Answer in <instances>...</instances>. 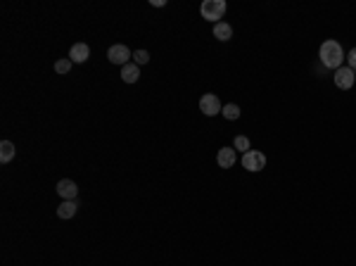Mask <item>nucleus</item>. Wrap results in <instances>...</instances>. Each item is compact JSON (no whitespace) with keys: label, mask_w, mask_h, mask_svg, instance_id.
<instances>
[{"label":"nucleus","mask_w":356,"mask_h":266,"mask_svg":"<svg viewBox=\"0 0 356 266\" xmlns=\"http://www.w3.org/2000/svg\"><path fill=\"white\" fill-rule=\"evenodd\" d=\"M342 59H345V52H342V45L337 43V40H326L323 45H321V62L326 64L328 69H340V64H342Z\"/></svg>","instance_id":"f257e3e1"},{"label":"nucleus","mask_w":356,"mask_h":266,"mask_svg":"<svg viewBox=\"0 0 356 266\" xmlns=\"http://www.w3.org/2000/svg\"><path fill=\"white\" fill-rule=\"evenodd\" d=\"M226 2L223 0H204L202 2V7H199V14L204 17V19H209V21H216L218 24V19L226 14Z\"/></svg>","instance_id":"f03ea898"},{"label":"nucleus","mask_w":356,"mask_h":266,"mask_svg":"<svg viewBox=\"0 0 356 266\" xmlns=\"http://www.w3.org/2000/svg\"><path fill=\"white\" fill-rule=\"evenodd\" d=\"M242 167L247 169V171H261V169L266 167V157H264V152H259V150H249L242 155Z\"/></svg>","instance_id":"7ed1b4c3"},{"label":"nucleus","mask_w":356,"mask_h":266,"mask_svg":"<svg viewBox=\"0 0 356 266\" xmlns=\"http://www.w3.org/2000/svg\"><path fill=\"white\" fill-rule=\"evenodd\" d=\"M107 57L112 64H129V59L133 57V52L129 50V45H121V43H117V45H112V48L107 50Z\"/></svg>","instance_id":"20e7f679"},{"label":"nucleus","mask_w":356,"mask_h":266,"mask_svg":"<svg viewBox=\"0 0 356 266\" xmlns=\"http://www.w3.org/2000/svg\"><path fill=\"white\" fill-rule=\"evenodd\" d=\"M199 109H202L204 117H216L218 112H221V100H218L214 93H207V95H202V100H199Z\"/></svg>","instance_id":"39448f33"},{"label":"nucleus","mask_w":356,"mask_h":266,"mask_svg":"<svg viewBox=\"0 0 356 266\" xmlns=\"http://www.w3.org/2000/svg\"><path fill=\"white\" fill-rule=\"evenodd\" d=\"M354 76L356 71L349 69V67H340V69L335 71V86L342 90H349L352 86H354Z\"/></svg>","instance_id":"423d86ee"},{"label":"nucleus","mask_w":356,"mask_h":266,"mask_svg":"<svg viewBox=\"0 0 356 266\" xmlns=\"http://www.w3.org/2000/svg\"><path fill=\"white\" fill-rule=\"evenodd\" d=\"M88 57H90V48L86 45V43H74V45L69 48V59L74 62V64H83Z\"/></svg>","instance_id":"0eeeda50"},{"label":"nucleus","mask_w":356,"mask_h":266,"mask_svg":"<svg viewBox=\"0 0 356 266\" xmlns=\"http://www.w3.org/2000/svg\"><path fill=\"white\" fill-rule=\"evenodd\" d=\"M57 193L62 200H76V193H79V186L69 181V178H64V181H59L57 183Z\"/></svg>","instance_id":"6e6552de"},{"label":"nucleus","mask_w":356,"mask_h":266,"mask_svg":"<svg viewBox=\"0 0 356 266\" xmlns=\"http://www.w3.org/2000/svg\"><path fill=\"white\" fill-rule=\"evenodd\" d=\"M138 79H140V69L136 62H129V64L121 67V81L124 83H136Z\"/></svg>","instance_id":"1a4fd4ad"},{"label":"nucleus","mask_w":356,"mask_h":266,"mask_svg":"<svg viewBox=\"0 0 356 266\" xmlns=\"http://www.w3.org/2000/svg\"><path fill=\"white\" fill-rule=\"evenodd\" d=\"M235 150L233 148H221L218 150V155H216V162H218V167H223V169H230L233 164H235Z\"/></svg>","instance_id":"9d476101"},{"label":"nucleus","mask_w":356,"mask_h":266,"mask_svg":"<svg viewBox=\"0 0 356 266\" xmlns=\"http://www.w3.org/2000/svg\"><path fill=\"white\" fill-rule=\"evenodd\" d=\"M76 209H79L76 200H64V202H62V205L57 207V217H59V219H74Z\"/></svg>","instance_id":"9b49d317"},{"label":"nucleus","mask_w":356,"mask_h":266,"mask_svg":"<svg viewBox=\"0 0 356 266\" xmlns=\"http://www.w3.org/2000/svg\"><path fill=\"white\" fill-rule=\"evenodd\" d=\"M14 152H17V150H14V143H10V140H2V143H0V162H2V164L12 162V159H14Z\"/></svg>","instance_id":"f8f14e48"},{"label":"nucleus","mask_w":356,"mask_h":266,"mask_svg":"<svg viewBox=\"0 0 356 266\" xmlns=\"http://www.w3.org/2000/svg\"><path fill=\"white\" fill-rule=\"evenodd\" d=\"M214 36L218 40H230L233 38V26L226 21H218V24H214Z\"/></svg>","instance_id":"ddd939ff"},{"label":"nucleus","mask_w":356,"mask_h":266,"mask_svg":"<svg viewBox=\"0 0 356 266\" xmlns=\"http://www.w3.org/2000/svg\"><path fill=\"white\" fill-rule=\"evenodd\" d=\"M223 117H226L228 121H235V119L240 117V107H237V105H226V107H223Z\"/></svg>","instance_id":"4468645a"},{"label":"nucleus","mask_w":356,"mask_h":266,"mask_svg":"<svg viewBox=\"0 0 356 266\" xmlns=\"http://www.w3.org/2000/svg\"><path fill=\"white\" fill-rule=\"evenodd\" d=\"M133 62H136V64H148L150 62V52L148 50H136V52H133Z\"/></svg>","instance_id":"2eb2a0df"},{"label":"nucleus","mask_w":356,"mask_h":266,"mask_svg":"<svg viewBox=\"0 0 356 266\" xmlns=\"http://www.w3.org/2000/svg\"><path fill=\"white\" fill-rule=\"evenodd\" d=\"M71 64H74V62H71L69 57H67V59H59V62H55V71H57V74H67V71L71 69Z\"/></svg>","instance_id":"dca6fc26"},{"label":"nucleus","mask_w":356,"mask_h":266,"mask_svg":"<svg viewBox=\"0 0 356 266\" xmlns=\"http://www.w3.org/2000/svg\"><path fill=\"white\" fill-rule=\"evenodd\" d=\"M233 145H235V150H240V152H249V140L245 138V136H237Z\"/></svg>","instance_id":"f3484780"},{"label":"nucleus","mask_w":356,"mask_h":266,"mask_svg":"<svg viewBox=\"0 0 356 266\" xmlns=\"http://www.w3.org/2000/svg\"><path fill=\"white\" fill-rule=\"evenodd\" d=\"M347 59H349V69H354V71H356V48H354V50H349Z\"/></svg>","instance_id":"a211bd4d"}]
</instances>
